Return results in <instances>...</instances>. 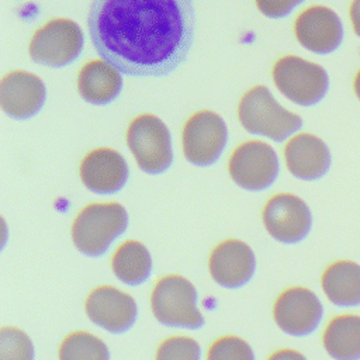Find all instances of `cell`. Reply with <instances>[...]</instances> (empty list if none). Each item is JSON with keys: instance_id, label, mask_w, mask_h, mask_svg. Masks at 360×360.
Here are the masks:
<instances>
[{"instance_id": "obj_13", "label": "cell", "mask_w": 360, "mask_h": 360, "mask_svg": "<svg viewBox=\"0 0 360 360\" xmlns=\"http://www.w3.org/2000/svg\"><path fill=\"white\" fill-rule=\"evenodd\" d=\"M86 312L91 322L112 333L128 330L136 319L134 298L118 288L103 285L90 292Z\"/></svg>"}, {"instance_id": "obj_8", "label": "cell", "mask_w": 360, "mask_h": 360, "mask_svg": "<svg viewBox=\"0 0 360 360\" xmlns=\"http://www.w3.org/2000/svg\"><path fill=\"white\" fill-rule=\"evenodd\" d=\"M226 139V125L218 114L208 110L197 111L183 127V153L195 166H210L221 156Z\"/></svg>"}, {"instance_id": "obj_27", "label": "cell", "mask_w": 360, "mask_h": 360, "mask_svg": "<svg viewBox=\"0 0 360 360\" xmlns=\"http://www.w3.org/2000/svg\"><path fill=\"white\" fill-rule=\"evenodd\" d=\"M267 360H307L305 356L292 349H281L274 352Z\"/></svg>"}, {"instance_id": "obj_29", "label": "cell", "mask_w": 360, "mask_h": 360, "mask_svg": "<svg viewBox=\"0 0 360 360\" xmlns=\"http://www.w3.org/2000/svg\"><path fill=\"white\" fill-rule=\"evenodd\" d=\"M353 87H354V93H356L357 98L360 100V69H359V72H357V73H356V76H354Z\"/></svg>"}, {"instance_id": "obj_6", "label": "cell", "mask_w": 360, "mask_h": 360, "mask_svg": "<svg viewBox=\"0 0 360 360\" xmlns=\"http://www.w3.org/2000/svg\"><path fill=\"white\" fill-rule=\"evenodd\" d=\"M127 143L143 172L158 174L169 169L173 159L170 132L156 115L135 117L127 129Z\"/></svg>"}, {"instance_id": "obj_23", "label": "cell", "mask_w": 360, "mask_h": 360, "mask_svg": "<svg viewBox=\"0 0 360 360\" xmlns=\"http://www.w3.org/2000/svg\"><path fill=\"white\" fill-rule=\"evenodd\" d=\"M0 360H34V346L30 338L17 328H1Z\"/></svg>"}, {"instance_id": "obj_12", "label": "cell", "mask_w": 360, "mask_h": 360, "mask_svg": "<svg viewBox=\"0 0 360 360\" xmlns=\"http://www.w3.org/2000/svg\"><path fill=\"white\" fill-rule=\"evenodd\" d=\"M294 32L308 51L326 55L338 49L343 41V25L338 14L323 6H311L295 18Z\"/></svg>"}, {"instance_id": "obj_26", "label": "cell", "mask_w": 360, "mask_h": 360, "mask_svg": "<svg viewBox=\"0 0 360 360\" xmlns=\"http://www.w3.org/2000/svg\"><path fill=\"white\" fill-rule=\"evenodd\" d=\"M257 8L267 17L280 18L292 11L304 0H255Z\"/></svg>"}, {"instance_id": "obj_9", "label": "cell", "mask_w": 360, "mask_h": 360, "mask_svg": "<svg viewBox=\"0 0 360 360\" xmlns=\"http://www.w3.org/2000/svg\"><path fill=\"white\" fill-rule=\"evenodd\" d=\"M228 169L238 186L250 191H260L276 180L278 160L270 145L260 141H248L233 150Z\"/></svg>"}, {"instance_id": "obj_7", "label": "cell", "mask_w": 360, "mask_h": 360, "mask_svg": "<svg viewBox=\"0 0 360 360\" xmlns=\"http://www.w3.org/2000/svg\"><path fill=\"white\" fill-rule=\"evenodd\" d=\"M83 41V32L75 21L55 18L34 32L28 52L31 59L39 65L60 68L80 55Z\"/></svg>"}, {"instance_id": "obj_14", "label": "cell", "mask_w": 360, "mask_h": 360, "mask_svg": "<svg viewBox=\"0 0 360 360\" xmlns=\"http://www.w3.org/2000/svg\"><path fill=\"white\" fill-rule=\"evenodd\" d=\"M42 80L25 70H13L1 79L0 103L3 111L17 120L37 114L45 101Z\"/></svg>"}, {"instance_id": "obj_2", "label": "cell", "mask_w": 360, "mask_h": 360, "mask_svg": "<svg viewBox=\"0 0 360 360\" xmlns=\"http://www.w3.org/2000/svg\"><path fill=\"white\" fill-rule=\"evenodd\" d=\"M238 118L248 132L267 136L276 142L288 138L302 125V118L281 107L270 90L262 84L242 96Z\"/></svg>"}, {"instance_id": "obj_21", "label": "cell", "mask_w": 360, "mask_h": 360, "mask_svg": "<svg viewBox=\"0 0 360 360\" xmlns=\"http://www.w3.org/2000/svg\"><path fill=\"white\" fill-rule=\"evenodd\" d=\"M112 271L122 283L136 285L150 276L152 260L148 249L136 240H127L115 250L111 260Z\"/></svg>"}, {"instance_id": "obj_11", "label": "cell", "mask_w": 360, "mask_h": 360, "mask_svg": "<svg viewBox=\"0 0 360 360\" xmlns=\"http://www.w3.org/2000/svg\"><path fill=\"white\" fill-rule=\"evenodd\" d=\"M273 316L283 332L301 338L318 329L323 316V307L318 295L309 288L292 287L278 295Z\"/></svg>"}, {"instance_id": "obj_19", "label": "cell", "mask_w": 360, "mask_h": 360, "mask_svg": "<svg viewBox=\"0 0 360 360\" xmlns=\"http://www.w3.org/2000/svg\"><path fill=\"white\" fill-rule=\"evenodd\" d=\"M326 298L340 308L360 307V264L338 260L329 264L321 278Z\"/></svg>"}, {"instance_id": "obj_4", "label": "cell", "mask_w": 360, "mask_h": 360, "mask_svg": "<svg viewBox=\"0 0 360 360\" xmlns=\"http://www.w3.org/2000/svg\"><path fill=\"white\" fill-rule=\"evenodd\" d=\"M195 301L197 291L194 285L181 276H166L160 278L155 284L150 295L155 318L160 323L173 328L197 329L204 325Z\"/></svg>"}, {"instance_id": "obj_17", "label": "cell", "mask_w": 360, "mask_h": 360, "mask_svg": "<svg viewBox=\"0 0 360 360\" xmlns=\"http://www.w3.org/2000/svg\"><path fill=\"white\" fill-rule=\"evenodd\" d=\"M288 172L301 180H318L330 167V152L326 143L312 134H298L284 146Z\"/></svg>"}, {"instance_id": "obj_18", "label": "cell", "mask_w": 360, "mask_h": 360, "mask_svg": "<svg viewBox=\"0 0 360 360\" xmlns=\"http://www.w3.org/2000/svg\"><path fill=\"white\" fill-rule=\"evenodd\" d=\"M122 79L111 63L93 59L83 65L77 75V90L91 104H107L121 91Z\"/></svg>"}, {"instance_id": "obj_28", "label": "cell", "mask_w": 360, "mask_h": 360, "mask_svg": "<svg viewBox=\"0 0 360 360\" xmlns=\"http://www.w3.org/2000/svg\"><path fill=\"white\" fill-rule=\"evenodd\" d=\"M350 20L354 32L360 37V0H353L350 6Z\"/></svg>"}, {"instance_id": "obj_25", "label": "cell", "mask_w": 360, "mask_h": 360, "mask_svg": "<svg viewBox=\"0 0 360 360\" xmlns=\"http://www.w3.org/2000/svg\"><path fill=\"white\" fill-rule=\"evenodd\" d=\"M207 360H255V354L240 338L224 336L211 345Z\"/></svg>"}, {"instance_id": "obj_5", "label": "cell", "mask_w": 360, "mask_h": 360, "mask_svg": "<svg viewBox=\"0 0 360 360\" xmlns=\"http://www.w3.org/2000/svg\"><path fill=\"white\" fill-rule=\"evenodd\" d=\"M271 76L277 89L300 105L319 103L329 87L328 73L321 65L294 55L277 59Z\"/></svg>"}, {"instance_id": "obj_15", "label": "cell", "mask_w": 360, "mask_h": 360, "mask_svg": "<svg viewBox=\"0 0 360 360\" xmlns=\"http://www.w3.org/2000/svg\"><path fill=\"white\" fill-rule=\"evenodd\" d=\"M80 179L90 191L98 194L117 193L128 179V165L117 150L98 148L83 158Z\"/></svg>"}, {"instance_id": "obj_20", "label": "cell", "mask_w": 360, "mask_h": 360, "mask_svg": "<svg viewBox=\"0 0 360 360\" xmlns=\"http://www.w3.org/2000/svg\"><path fill=\"white\" fill-rule=\"evenodd\" d=\"M322 345L333 360H360V315L342 314L330 319Z\"/></svg>"}, {"instance_id": "obj_1", "label": "cell", "mask_w": 360, "mask_h": 360, "mask_svg": "<svg viewBox=\"0 0 360 360\" xmlns=\"http://www.w3.org/2000/svg\"><path fill=\"white\" fill-rule=\"evenodd\" d=\"M87 25L105 62L128 76L159 77L186 60L195 17L193 0H93Z\"/></svg>"}, {"instance_id": "obj_16", "label": "cell", "mask_w": 360, "mask_h": 360, "mask_svg": "<svg viewBox=\"0 0 360 360\" xmlns=\"http://www.w3.org/2000/svg\"><path fill=\"white\" fill-rule=\"evenodd\" d=\"M255 255L252 249L236 239L219 243L210 257V273L214 281L226 288L246 284L255 273Z\"/></svg>"}, {"instance_id": "obj_3", "label": "cell", "mask_w": 360, "mask_h": 360, "mask_svg": "<svg viewBox=\"0 0 360 360\" xmlns=\"http://www.w3.org/2000/svg\"><path fill=\"white\" fill-rule=\"evenodd\" d=\"M128 224L125 208L118 202H96L84 207L72 225L76 248L87 256H101L124 233Z\"/></svg>"}, {"instance_id": "obj_24", "label": "cell", "mask_w": 360, "mask_h": 360, "mask_svg": "<svg viewBox=\"0 0 360 360\" xmlns=\"http://www.w3.org/2000/svg\"><path fill=\"white\" fill-rule=\"evenodd\" d=\"M198 343L188 336H173L163 340L156 350V360H200Z\"/></svg>"}, {"instance_id": "obj_10", "label": "cell", "mask_w": 360, "mask_h": 360, "mask_svg": "<svg viewBox=\"0 0 360 360\" xmlns=\"http://www.w3.org/2000/svg\"><path fill=\"white\" fill-rule=\"evenodd\" d=\"M263 224L276 240L298 243L304 240L312 226L309 207L300 197L288 193L273 195L263 208Z\"/></svg>"}, {"instance_id": "obj_22", "label": "cell", "mask_w": 360, "mask_h": 360, "mask_svg": "<svg viewBox=\"0 0 360 360\" xmlns=\"http://www.w3.org/2000/svg\"><path fill=\"white\" fill-rule=\"evenodd\" d=\"M59 360H110L104 342L87 332L70 333L59 347Z\"/></svg>"}]
</instances>
